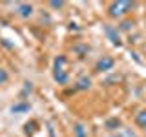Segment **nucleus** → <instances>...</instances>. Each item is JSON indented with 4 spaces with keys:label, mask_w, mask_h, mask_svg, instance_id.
I'll return each instance as SVG.
<instances>
[{
    "label": "nucleus",
    "mask_w": 146,
    "mask_h": 137,
    "mask_svg": "<svg viewBox=\"0 0 146 137\" xmlns=\"http://www.w3.org/2000/svg\"><path fill=\"white\" fill-rule=\"evenodd\" d=\"M49 6L55 7V9H60L64 6V2H62V0H58V2H57V0H53V2H49Z\"/></svg>",
    "instance_id": "nucleus-13"
},
{
    "label": "nucleus",
    "mask_w": 146,
    "mask_h": 137,
    "mask_svg": "<svg viewBox=\"0 0 146 137\" xmlns=\"http://www.w3.org/2000/svg\"><path fill=\"white\" fill-rule=\"evenodd\" d=\"M135 124L139 128H144L146 130V110H139L135 113Z\"/></svg>",
    "instance_id": "nucleus-6"
},
{
    "label": "nucleus",
    "mask_w": 146,
    "mask_h": 137,
    "mask_svg": "<svg viewBox=\"0 0 146 137\" xmlns=\"http://www.w3.org/2000/svg\"><path fill=\"white\" fill-rule=\"evenodd\" d=\"M130 27H131V22H122V24H121V29H130Z\"/></svg>",
    "instance_id": "nucleus-14"
},
{
    "label": "nucleus",
    "mask_w": 146,
    "mask_h": 137,
    "mask_svg": "<svg viewBox=\"0 0 146 137\" xmlns=\"http://www.w3.org/2000/svg\"><path fill=\"white\" fill-rule=\"evenodd\" d=\"M119 126H121V121H119V119H110V121L106 122V128L108 130H119Z\"/></svg>",
    "instance_id": "nucleus-11"
},
{
    "label": "nucleus",
    "mask_w": 146,
    "mask_h": 137,
    "mask_svg": "<svg viewBox=\"0 0 146 137\" xmlns=\"http://www.w3.org/2000/svg\"><path fill=\"white\" fill-rule=\"evenodd\" d=\"M110 137H137L131 130H128V128H122L121 132H117V134H113V135H110Z\"/></svg>",
    "instance_id": "nucleus-10"
},
{
    "label": "nucleus",
    "mask_w": 146,
    "mask_h": 137,
    "mask_svg": "<svg viewBox=\"0 0 146 137\" xmlns=\"http://www.w3.org/2000/svg\"><path fill=\"white\" fill-rule=\"evenodd\" d=\"M9 79V75H7V71L4 70V68H0V84H6Z\"/></svg>",
    "instance_id": "nucleus-12"
},
{
    "label": "nucleus",
    "mask_w": 146,
    "mask_h": 137,
    "mask_svg": "<svg viewBox=\"0 0 146 137\" xmlns=\"http://www.w3.org/2000/svg\"><path fill=\"white\" fill-rule=\"evenodd\" d=\"M104 31H106V35H108V39L111 40V44L113 46H121V35H119V29L117 27H113V26H106L104 27Z\"/></svg>",
    "instance_id": "nucleus-4"
},
{
    "label": "nucleus",
    "mask_w": 146,
    "mask_h": 137,
    "mask_svg": "<svg viewBox=\"0 0 146 137\" xmlns=\"http://www.w3.org/2000/svg\"><path fill=\"white\" fill-rule=\"evenodd\" d=\"M73 132H75V137H88V132H86L84 124H80V122H77L73 126Z\"/></svg>",
    "instance_id": "nucleus-9"
},
{
    "label": "nucleus",
    "mask_w": 146,
    "mask_h": 137,
    "mask_svg": "<svg viewBox=\"0 0 146 137\" xmlns=\"http://www.w3.org/2000/svg\"><path fill=\"white\" fill-rule=\"evenodd\" d=\"M91 86V79L90 77H80L79 80H77V90H88Z\"/></svg>",
    "instance_id": "nucleus-8"
},
{
    "label": "nucleus",
    "mask_w": 146,
    "mask_h": 137,
    "mask_svg": "<svg viewBox=\"0 0 146 137\" xmlns=\"http://www.w3.org/2000/svg\"><path fill=\"white\" fill-rule=\"evenodd\" d=\"M131 7H133V2H128V0H119V2L110 4L108 15L111 17V18H121V17L128 15V13L131 11Z\"/></svg>",
    "instance_id": "nucleus-2"
},
{
    "label": "nucleus",
    "mask_w": 146,
    "mask_h": 137,
    "mask_svg": "<svg viewBox=\"0 0 146 137\" xmlns=\"http://www.w3.org/2000/svg\"><path fill=\"white\" fill-rule=\"evenodd\" d=\"M66 57L60 55V57L55 59V66H53V79L55 82H58V84H66L68 80H70V75H68V70L66 68Z\"/></svg>",
    "instance_id": "nucleus-1"
},
{
    "label": "nucleus",
    "mask_w": 146,
    "mask_h": 137,
    "mask_svg": "<svg viewBox=\"0 0 146 137\" xmlns=\"http://www.w3.org/2000/svg\"><path fill=\"white\" fill-rule=\"evenodd\" d=\"M113 66H115V61H113L111 57H108V55H104V57L99 59V62L95 64V70L97 71H108V70H111Z\"/></svg>",
    "instance_id": "nucleus-3"
},
{
    "label": "nucleus",
    "mask_w": 146,
    "mask_h": 137,
    "mask_svg": "<svg viewBox=\"0 0 146 137\" xmlns=\"http://www.w3.org/2000/svg\"><path fill=\"white\" fill-rule=\"evenodd\" d=\"M29 110V102H17L11 106V112L13 113H26Z\"/></svg>",
    "instance_id": "nucleus-7"
},
{
    "label": "nucleus",
    "mask_w": 146,
    "mask_h": 137,
    "mask_svg": "<svg viewBox=\"0 0 146 137\" xmlns=\"http://www.w3.org/2000/svg\"><path fill=\"white\" fill-rule=\"evenodd\" d=\"M17 13H18V17H22V18H29L31 15H33V6L22 2V4L17 6Z\"/></svg>",
    "instance_id": "nucleus-5"
}]
</instances>
